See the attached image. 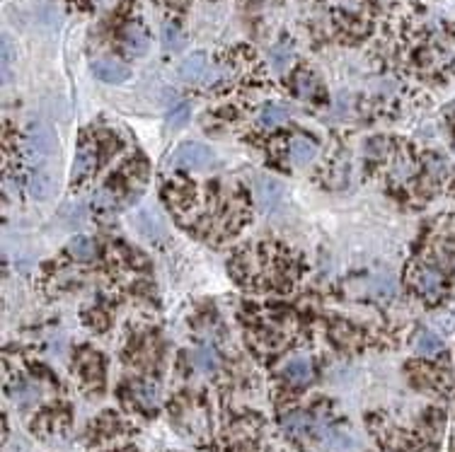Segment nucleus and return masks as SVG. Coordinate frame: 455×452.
<instances>
[{"instance_id": "1", "label": "nucleus", "mask_w": 455, "mask_h": 452, "mask_svg": "<svg viewBox=\"0 0 455 452\" xmlns=\"http://www.w3.org/2000/svg\"><path fill=\"white\" fill-rule=\"evenodd\" d=\"M216 162V155L211 152V148L199 143H187L182 145L174 155L170 157V165L177 167H189V170H206Z\"/></svg>"}, {"instance_id": "2", "label": "nucleus", "mask_w": 455, "mask_h": 452, "mask_svg": "<svg viewBox=\"0 0 455 452\" xmlns=\"http://www.w3.org/2000/svg\"><path fill=\"white\" fill-rule=\"evenodd\" d=\"M209 73H211L209 56H206L204 51H197V54L187 56V59L182 61V66H179V78H182L184 82H201L209 78Z\"/></svg>"}, {"instance_id": "3", "label": "nucleus", "mask_w": 455, "mask_h": 452, "mask_svg": "<svg viewBox=\"0 0 455 452\" xmlns=\"http://www.w3.org/2000/svg\"><path fill=\"white\" fill-rule=\"evenodd\" d=\"M92 73H94V78H99L102 82H109V85H121V82L129 80V68H126L124 63L114 61V59L94 61Z\"/></svg>"}, {"instance_id": "4", "label": "nucleus", "mask_w": 455, "mask_h": 452, "mask_svg": "<svg viewBox=\"0 0 455 452\" xmlns=\"http://www.w3.org/2000/svg\"><path fill=\"white\" fill-rule=\"evenodd\" d=\"M255 194H257V201H259V206H262V211H274V208L281 203V184L276 180H272V177H259Z\"/></svg>"}, {"instance_id": "5", "label": "nucleus", "mask_w": 455, "mask_h": 452, "mask_svg": "<svg viewBox=\"0 0 455 452\" xmlns=\"http://www.w3.org/2000/svg\"><path fill=\"white\" fill-rule=\"evenodd\" d=\"M416 288L424 298H438L443 291V273L436 266H421L416 273Z\"/></svg>"}, {"instance_id": "6", "label": "nucleus", "mask_w": 455, "mask_h": 452, "mask_svg": "<svg viewBox=\"0 0 455 452\" xmlns=\"http://www.w3.org/2000/svg\"><path fill=\"white\" fill-rule=\"evenodd\" d=\"M322 445L327 452H351L356 448V438L344 430H325L322 433Z\"/></svg>"}, {"instance_id": "7", "label": "nucleus", "mask_w": 455, "mask_h": 452, "mask_svg": "<svg viewBox=\"0 0 455 452\" xmlns=\"http://www.w3.org/2000/svg\"><path fill=\"white\" fill-rule=\"evenodd\" d=\"M284 375L295 385H303L313 377V365H310L308 358H293L284 365Z\"/></svg>"}, {"instance_id": "8", "label": "nucleus", "mask_w": 455, "mask_h": 452, "mask_svg": "<svg viewBox=\"0 0 455 452\" xmlns=\"http://www.w3.org/2000/svg\"><path fill=\"white\" fill-rule=\"evenodd\" d=\"M29 148L36 152H54L56 150V138L51 129L46 126H34L29 133Z\"/></svg>"}, {"instance_id": "9", "label": "nucleus", "mask_w": 455, "mask_h": 452, "mask_svg": "<svg viewBox=\"0 0 455 452\" xmlns=\"http://www.w3.org/2000/svg\"><path fill=\"white\" fill-rule=\"evenodd\" d=\"M124 46H126V51L129 54H134V56H143L148 51V36H146V31H143L141 27H129L124 31Z\"/></svg>"}, {"instance_id": "10", "label": "nucleus", "mask_w": 455, "mask_h": 452, "mask_svg": "<svg viewBox=\"0 0 455 452\" xmlns=\"http://www.w3.org/2000/svg\"><path fill=\"white\" fill-rule=\"evenodd\" d=\"M94 148L90 143H83L80 150H78L76 155V167H73V180H83V177L88 175L90 170L94 167Z\"/></svg>"}, {"instance_id": "11", "label": "nucleus", "mask_w": 455, "mask_h": 452, "mask_svg": "<svg viewBox=\"0 0 455 452\" xmlns=\"http://www.w3.org/2000/svg\"><path fill=\"white\" fill-rule=\"evenodd\" d=\"M290 114L293 112H290V107H286V104H267V107H262V112H259V124L262 126L284 124Z\"/></svg>"}, {"instance_id": "12", "label": "nucleus", "mask_w": 455, "mask_h": 452, "mask_svg": "<svg viewBox=\"0 0 455 452\" xmlns=\"http://www.w3.org/2000/svg\"><path fill=\"white\" fill-rule=\"evenodd\" d=\"M315 143L308 138H295L293 143H290V160L295 162V165H308L310 160L315 157Z\"/></svg>"}, {"instance_id": "13", "label": "nucleus", "mask_w": 455, "mask_h": 452, "mask_svg": "<svg viewBox=\"0 0 455 452\" xmlns=\"http://www.w3.org/2000/svg\"><path fill=\"white\" fill-rule=\"evenodd\" d=\"M414 349L419 356H436V353H441L443 341H441V336H436L433 332H421L414 341Z\"/></svg>"}, {"instance_id": "14", "label": "nucleus", "mask_w": 455, "mask_h": 452, "mask_svg": "<svg viewBox=\"0 0 455 452\" xmlns=\"http://www.w3.org/2000/svg\"><path fill=\"white\" fill-rule=\"evenodd\" d=\"M194 365L204 372H211L218 367V353H216L214 346H201V349L194 351Z\"/></svg>"}, {"instance_id": "15", "label": "nucleus", "mask_w": 455, "mask_h": 452, "mask_svg": "<svg viewBox=\"0 0 455 452\" xmlns=\"http://www.w3.org/2000/svg\"><path fill=\"white\" fill-rule=\"evenodd\" d=\"M281 423H284V428L288 430V433H293V435L305 433V430H310V425H313L310 416H308V414H303V411L288 414V416H284Z\"/></svg>"}, {"instance_id": "16", "label": "nucleus", "mask_w": 455, "mask_h": 452, "mask_svg": "<svg viewBox=\"0 0 455 452\" xmlns=\"http://www.w3.org/2000/svg\"><path fill=\"white\" fill-rule=\"evenodd\" d=\"M139 228L143 233L148 235V238H158V235L162 233V218L158 215V211H143L139 215Z\"/></svg>"}, {"instance_id": "17", "label": "nucleus", "mask_w": 455, "mask_h": 452, "mask_svg": "<svg viewBox=\"0 0 455 452\" xmlns=\"http://www.w3.org/2000/svg\"><path fill=\"white\" fill-rule=\"evenodd\" d=\"M269 59H272V66L276 68L279 73H284L286 68L290 66V61H293V49H290L288 44H279V46H274V49H272Z\"/></svg>"}, {"instance_id": "18", "label": "nucleus", "mask_w": 455, "mask_h": 452, "mask_svg": "<svg viewBox=\"0 0 455 452\" xmlns=\"http://www.w3.org/2000/svg\"><path fill=\"white\" fill-rule=\"evenodd\" d=\"M71 254L80 261H90L94 256V245L90 238H76L71 242Z\"/></svg>"}, {"instance_id": "19", "label": "nucleus", "mask_w": 455, "mask_h": 452, "mask_svg": "<svg viewBox=\"0 0 455 452\" xmlns=\"http://www.w3.org/2000/svg\"><path fill=\"white\" fill-rule=\"evenodd\" d=\"M162 46H165L167 51H179L184 46L182 31L174 27V24H165V29H162Z\"/></svg>"}, {"instance_id": "20", "label": "nucleus", "mask_w": 455, "mask_h": 452, "mask_svg": "<svg viewBox=\"0 0 455 452\" xmlns=\"http://www.w3.org/2000/svg\"><path fill=\"white\" fill-rule=\"evenodd\" d=\"M370 291L378 298H390L395 293V278L393 276H378L370 283Z\"/></svg>"}, {"instance_id": "21", "label": "nucleus", "mask_w": 455, "mask_h": 452, "mask_svg": "<svg viewBox=\"0 0 455 452\" xmlns=\"http://www.w3.org/2000/svg\"><path fill=\"white\" fill-rule=\"evenodd\" d=\"M51 187H54V180H51L49 175H36L34 180H31V194H34L36 198H46V196H49Z\"/></svg>"}, {"instance_id": "22", "label": "nucleus", "mask_w": 455, "mask_h": 452, "mask_svg": "<svg viewBox=\"0 0 455 452\" xmlns=\"http://www.w3.org/2000/svg\"><path fill=\"white\" fill-rule=\"evenodd\" d=\"M13 397H15V402H20V404H29V402H34V399L39 397V387L31 385V382H24V385L15 387Z\"/></svg>"}, {"instance_id": "23", "label": "nucleus", "mask_w": 455, "mask_h": 452, "mask_svg": "<svg viewBox=\"0 0 455 452\" xmlns=\"http://www.w3.org/2000/svg\"><path fill=\"white\" fill-rule=\"evenodd\" d=\"M189 119V104H179V107H174L170 112V117H167V126L170 129H179V126H184Z\"/></svg>"}, {"instance_id": "24", "label": "nucleus", "mask_w": 455, "mask_h": 452, "mask_svg": "<svg viewBox=\"0 0 455 452\" xmlns=\"http://www.w3.org/2000/svg\"><path fill=\"white\" fill-rule=\"evenodd\" d=\"M298 94L300 97H313L315 94V82L308 73H300L298 75Z\"/></svg>"}, {"instance_id": "25", "label": "nucleus", "mask_w": 455, "mask_h": 452, "mask_svg": "<svg viewBox=\"0 0 455 452\" xmlns=\"http://www.w3.org/2000/svg\"><path fill=\"white\" fill-rule=\"evenodd\" d=\"M139 392H141V397H143V402H146V404H155L158 402V390H155V385H150V382L141 385Z\"/></svg>"}, {"instance_id": "26", "label": "nucleus", "mask_w": 455, "mask_h": 452, "mask_svg": "<svg viewBox=\"0 0 455 452\" xmlns=\"http://www.w3.org/2000/svg\"><path fill=\"white\" fill-rule=\"evenodd\" d=\"M395 175H398V180H407V177L412 175V165H410V162H398V170H395Z\"/></svg>"}]
</instances>
